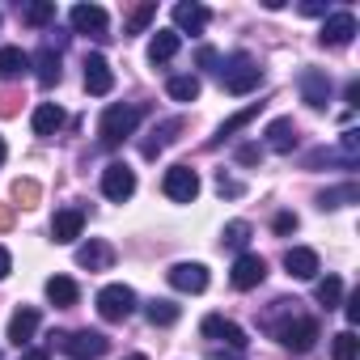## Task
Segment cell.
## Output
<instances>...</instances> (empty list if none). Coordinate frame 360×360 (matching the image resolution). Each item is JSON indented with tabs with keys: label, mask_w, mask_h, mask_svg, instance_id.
Listing matches in <instances>:
<instances>
[{
	"label": "cell",
	"mask_w": 360,
	"mask_h": 360,
	"mask_svg": "<svg viewBox=\"0 0 360 360\" xmlns=\"http://www.w3.org/2000/svg\"><path fill=\"white\" fill-rule=\"evenodd\" d=\"M140 119H144V106H106V115H102V123H98L102 144H106V148L123 144L127 136H136Z\"/></svg>",
	"instance_id": "obj_1"
},
{
	"label": "cell",
	"mask_w": 360,
	"mask_h": 360,
	"mask_svg": "<svg viewBox=\"0 0 360 360\" xmlns=\"http://www.w3.org/2000/svg\"><path fill=\"white\" fill-rule=\"evenodd\" d=\"M259 81H263V68H259L246 51H238V56H229V60L221 64V85H225L229 94H250V89H259Z\"/></svg>",
	"instance_id": "obj_2"
},
{
	"label": "cell",
	"mask_w": 360,
	"mask_h": 360,
	"mask_svg": "<svg viewBox=\"0 0 360 360\" xmlns=\"http://www.w3.org/2000/svg\"><path fill=\"white\" fill-rule=\"evenodd\" d=\"M56 339H60V347H64L72 360H98V356L110 352V339H106L102 330H64V335H56Z\"/></svg>",
	"instance_id": "obj_3"
},
{
	"label": "cell",
	"mask_w": 360,
	"mask_h": 360,
	"mask_svg": "<svg viewBox=\"0 0 360 360\" xmlns=\"http://www.w3.org/2000/svg\"><path fill=\"white\" fill-rule=\"evenodd\" d=\"M98 314H102L106 322L131 318V314H136V292H131L127 284H106V288L98 292Z\"/></svg>",
	"instance_id": "obj_4"
},
{
	"label": "cell",
	"mask_w": 360,
	"mask_h": 360,
	"mask_svg": "<svg viewBox=\"0 0 360 360\" xmlns=\"http://www.w3.org/2000/svg\"><path fill=\"white\" fill-rule=\"evenodd\" d=\"M161 191H165L174 204H191V200L200 195V174H195L191 165H169V169H165Z\"/></svg>",
	"instance_id": "obj_5"
},
{
	"label": "cell",
	"mask_w": 360,
	"mask_h": 360,
	"mask_svg": "<svg viewBox=\"0 0 360 360\" xmlns=\"http://www.w3.org/2000/svg\"><path fill=\"white\" fill-rule=\"evenodd\" d=\"M102 195H106V200H115V204H123V200H131V195H136V174H131V165L110 161V165L102 169Z\"/></svg>",
	"instance_id": "obj_6"
},
{
	"label": "cell",
	"mask_w": 360,
	"mask_h": 360,
	"mask_svg": "<svg viewBox=\"0 0 360 360\" xmlns=\"http://www.w3.org/2000/svg\"><path fill=\"white\" fill-rule=\"evenodd\" d=\"M200 330H204V339H212V343H225L229 352H242V347L250 343V339H246V330H242L238 322H229V318H221V314H208Z\"/></svg>",
	"instance_id": "obj_7"
},
{
	"label": "cell",
	"mask_w": 360,
	"mask_h": 360,
	"mask_svg": "<svg viewBox=\"0 0 360 360\" xmlns=\"http://www.w3.org/2000/svg\"><path fill=\"white\" fill-rule=\"evenodd\" d=\"M276 335H280V343H284L288 352H309V347L318 343V322H314V318H292V322H284Z\"/></svg>",
	"instance_id": "obj_8"
},
{
	"label": "cell",
	"mask_w": 360,
	"mask_h": 360,
	"mask_svg": "<svg viewBox=\"0 0 360 360\" xmlns=\"http://www.w3.org/2000/svg\"><path fill=\"white\" fill-rule=\"evenodd\" d=\"M68 18H72V30H77V34L106 39V26H110V18H106V9H102V5H77Z\"/></svg>",
	"instance_id": "obj_9"
},
{
	"label": "cell",
	"mask_w": 360,
	"mask_h": 360,
	"mask_svg": "<svg viewBox=\"0 0 360 360\" xmlns=\"http://www.w3.org/2000/svg\"><path fill=\"white\" fill-rule=\"evenodd\" d=\"M85 89L94 94V98H106L110 89H115V72H110V64H106V56H85Z\"/></svg>",
	"instance_id": "obj_10"
},
{
	"label": "cell",
	"mask_w": 360,
	"mask_h": 360,
	"mask_svg": "<svg viewBox=\"0 0 360 360\" xmlns=\"http://www.w3.org/2000/svg\"><path fill=\"white\" fill-rule=\"evenodd\" d=\"M263 276H267V259L263 255H238V263H233V288H259L263 284Z\"/></svg>",
	"instance_id": "obj_11"
},
{
	"label": "cell",
	"mask_w": 360,
	"mask_h": 360,
	"mask_svg": "<svg viewBox=\"0 0 360 360\" xmlns=\"http://www.w3.org/2000/svg\"><path fill=\"white\" fill-rule=\"evenodd\" d=\"M169 284L178 292H204L208 288V267L204 263H174L169 267Z\"/></svg>",
	"instance_id": "obj_12"
},
{
	"label": "cell",
	"mask_w": 360,
	"mask_h": 360,
	"mask_svg": "<svg viewBox=\"0 0 360 360\" xmlns=\"http://www.w3.org/2000/svg\"><path fill=\"white\" fill-rule=\"evenodd\" d=\"M352 39H356V18L352 13H330L326 26H322V34H318L322 47H347Z\"/></svg>",
	"instance_id": "obj_13"
},
{
	"label": "cell",
	"mask_w": 360,
	"mask_h": 360,
	"mask_svg": "<svg viewBox=\"0 0 360 360\" xmlns=\"http://www.w3.org/2000/svg\"><path fill=\"white\" fill-rule=\"evenodd\" d=\"M301 98H305V106L322 110V106L330 102V77H326L322 68H305V72H301Z\"/></svg>",
	"instance_id": "obj_14"
},
{
	"label": "cell",
	"mask_w": 360,
	"mask_h": 360,
	"mask_svg": "<svg viewBox=\"0 0 360 360\" xmlns=\"http://www.w3.org/2000/svg\"><path fill=\"white\" fill-rule=\"evenodd\" d=\"M284 271L292 280H314L322 271V263H318V255L309 246H292V250H284Z\"/></svg>",
	"instance_id": "obj_15"
},
{
	"label": "cell",
	"mask_w": 360,
	"mask_h": 360,
	"mask_svg": "<svg viewBox=\"0 0 360 360\" xmlns=\"http://www.w3.org/2000/svg\"><path fill=\"white\" fill-rule=\"evenodd\" d=\"M81 229H85V212H81V208H64V212H56V221H51V238H56L60 246L77 242Z\"/></svg>",
	"instance_id": "obj_16"
},
{
	"label": "cell",
	"mask_w": 360,
	"mask_h": 360,
	"mask_svg": "<svg viewBox=\"0 0 360 360\" xmlns=\"http://www.w3.org/2000/svg\"><path fill=\"white\" fill-rule=\"evenodd\" d=\"M77 263L89 267V271H106V267L115 263V246L102 242V238H94V242H85V246L77 250Z\"/></svg>",
	"instance_id": "obj_17"
},
{
	"label": "cell",
	"mask_w": 360,
	"mask_h": 360,
	"mask_svg": "<svg viewBox=\"0 0 360 360\" xmlns=\"http://www.w3.org/2000/svg\"><path fill=\"white\" fill-rule=\"evenodd\" d=\"M34 330H39V309H34V305H22V309L9 318V343L26 347V343L34 339Z\"/></svg>",
	"instance_id": "obj_18"
},
{
	"label": "cell",
	"mask_w": 360,
	"mask_h": 360,
	"mask_svg": "<svg viewBox=\"0 0 360 360\" xmlns=\"http://www.w3.org/2000/svg\"><path fill=\"white\" fill-rule=\"evenodd\" d=\"M34 136H56V131H64V123H68V115L56 106V102H39L34 106Z\"/></svg>",
	"instance_id": "obj_19"
},
{
	"label": "cell",
	"mask_w": 360,
	"mask_h": 360,
	"mask_svg": "<svg viewBox=\"0 0 360 360\" xmlns=\"http://www.w3.org/2000/svg\"><path fill=\"white\" fill-rule=\"evenodd\" d=\"M208 9L204 5H174V26H178V34H200L204 26H208Z\"/></svg>",
	"instance_id": "obj_20"
},
{
	"label": "cell",
	"mask_w": 360,
	"mask_h": 360,
	"mask_svg": "<svg viewBox=\"0 0 360 360\" xmlns=\"http://www.w3.org/2000/svg\"><path fill=\"white\" fill-rule=\"evenodd\" d=\"M178 47H183V34H178V30H157L153 43H148V60L153 64H169L178 56Z\"/></svg>",
	"instance_id": "obj_21"
},
{
	"label": "cell",
	"mask_w": 360,
	"mask_h": 360,
	"mask_svg": "<svg viewBox=\"0 0 360 360\" xmlns=\"http://www.w3.org/2000/svg\"><path fill=\"white\" fill-rule=\"evenodd\" d=\"M267 148L271 153H292L297 148V123L292 119H276L267 127Z\"/></svg>",
	"instance_id": "obj_22"
},
{
	"label": "cell",
	"mask_w": 360,
	"mask_h": 360,
	"mask_svg": "<svg viewBox=\"0 0 360 360\" xmlns=\"http://www.w3.org/2000/svg\"><path fill=\"white\" fill-rule=\"evenodd\" d=\"M77 297H81L77 280H68V276H51V280H47V301H51V305L68 309V305H77Z\"/></svg>",
	"instance_id": "obj_23"
},
{
	"label": "cell",
	"mask_w": 360,
	"mask_h": 360,
	"mask_svg": "<svg viewBox=\"0 0 360 360\" xmlns=\"http://www.w3.org/2000/svg\"><path fill=\"white\" fill-rule=\"evenodd\" d=\"M30 68V56L22 47H0V81H18Z\"/></svg>",
	"instance_id": "obj_24"
},
{
	"label": "cell",
	"mask_w": 360,
	"mask_h": 360,
	"mask_svg": "<svg viewBox=\"0 0 360 360\" xmlns=\"http://www.w3.org/2000/svg\"><path fill=\"white\" fill-rule=\"evenodd\" d=\"M30 68H34V77H39V85H56L60 81V51H51V47H43L34 60H30Z\"/></svg>",
	"instance_id": "obj_25"
},
{
	"label": "cell",
	"mask_w": 360,
	"mask_h": 360,
	"mask_svg": "<svg viewBox=\"0 0 360 360\" xmlns=\"http://www.w3.org/2000/svg\"><path fill=\"white\" fill-rule=\"evenodd\" d=\"M178 127H183V123H178V119H169V123L153 127V136H148V140L140 144V153H144V157H157V153H161V148H165V144L174 140V131H178Z\"/></svg>",
	"instance_id": "obj_26"
},
{
	"label": "cell",
	"mask_w": 360,
	"mask_h": 360,
	"mask_svg": "<svg viewBox=\"0 0 360 360\" xmlns=\"http://www.w3.org/2000/svg\"><path fill=\"white\" fill-rule=\"evenodd\" d=\"M178 314H183V309H178L174 301H148V305H144V318H148L153 326H174Z\"/></svg>",
	"instance_id": "obj_27"
},
{
	"label": "cell",
	"mask_w": 360,
	"mask_h": 360,
	"mask_svg": "<svg viewBox=\"0 0 360 360\" xmlns=\"http://www.w3.org/2000/svg\"><path fill=\"white\" fill-rule=\"evenodd\" d=\"M165 94H169L174 102H195V98H200V77H169Z\"/></svg>",
	"instance_id": "obj_28"
},
{
	"label": "cell",
	"mask_w": 360,
	"mask_h": 360,
	"mask_svg": "<svg viewBox=\"0 0 360 360\" xmlns=\"http://www.w3.org/2000/svg\"><path fill=\"white\" fill-rule=\"evenodd\" d=\"M360 200V187L347 183V187H335V191H322L318 195V208H343V204H356Z\"/></svg>",
	"instance_id": "obj_29"
},
{
	"label": "cell",
	"mask_w": 360,
	"mask_h": 360,
	"mask_svg": "<svg viewBox=\"0 0 360 360\" xmlns=\"http://www.w3.org/2000/svg\"><path fill=\"white\" fill-rule=\"evenodd\" d=\"M314 297H318V305H326V309H335V305L343 301V280H339V276H326V280H318V288H314Z\"/></svg>",
	"instance_id": "obj_30"
},
{
	"label": "cell",
	"mask_w": 360,
	"mask_h": 360,
	"mask_svg": "<svg viewBox=\"0 0 360 360\" xmlns=\"http://www.w3.org/2000/svg\"><path fill=\"white\" fill-rule=\"evenodd\" d=\"M330 356H335V360H356V356H360V339H356V330H339V335L330 339Z\"/></svg>",
	"instance_id": "obj_31"
},
{
	"label": "cell",
	"mask_w": 360,
	"mask_h": 360,
	"mask_svg": "<svg viewBox=\"0 0 360 360\" xmlns=\"http://www.w3.org/2000/svg\"><path fill=\"white\" fill-rule=\"evenodd\" d=\"M22 22H30V26H47V22H56V5H51V0H34V5L22 9Z\"/></svg>",
	"instance_id": "obj_32"
},
{
	"label": "cell",
	"mask_w": 360,
	"mask_h": 360,
	"mask_svg": "<svg viewBox=\"0 0 360 360\" xmlns=\"http://www.w3.org/2000/svg\"><path fill=\"white\" fill-rule=\"evenodd\" d=\"M13 200H18L22 208H34V204L43 200V187L34 183V178H18V183H13Z\"/></svg>",
	"instance_id": "obj_33"
},
{
	"label": "cell",
	"mask_w": 360,
	"mask_h": 360,
	"mask_svg": "<svg viewBox=\"0 0 360 360\" xmlns=\"http://www.w3.org/2000/svg\"><path fill=\"white\" fill-rule=\"evenodd\" d=\"M246 242H250V225H246V221H229V225H225V233H221V246L242 250Z\"/></svg>",
	"instance_id": "obj_34"
},
{
	"label": "cell",
	"mask_w": 360,
	"mask_h": 360,
	"mask_svg": "<svg viewBox=\"0 0 360 360\" xmlns=\"http://www.w3.org/2000/svg\"><path fill=\"white\" fill-rule=\"evenodd\" d=\"M259 106H263V102H250V106H246V110H238V115H233V119H225V127H221V131H217V140H225V136H233V131H238V127H246V123H250V119H255V115H259Z\"/></svg>",
	"instance_id": "obj_35"
},
{
	"label": "cell",
	"mask_w": 360,
	"mask_h": 360,
	"mask_svg": "<svg viewBox=\"0 0 360 360\" xmlns=\"http://www.w3.org/2000/svg\"><path fill=\"white\" fill-rule=\"evenodd\" d=\"M153 18H157V5H140V9H131V18H127V34H140Z\"/></svg>",
	"instance_id": "obj_36"
},
{
	"label": "cell",
	"mask_w": 360,
	"mask_h": 360,
	"mask_svg": "<svg viewBox=\"0 0 360 360\" xmlns=\"http://www.w3.org/2000/svg\"><path fill=\"white\" fill-rule=\"evenodd\" d=\"M238 161H242V165H259V161H263V148H259V144H242V148H238Z\"/></svg>",
	"instance_id": "obj_37"
},
{
	"label": "cell",
	"mask_w": 360,
	"mask_h": 360,
	"mask_svg": "<svg viewBox=\"0 0 360 360\" xmlns=\"http://www.w3.org/2000/svg\"><path fill=\"white\" fill-rule=\"evenodd\" d=\"M343 314H347V330H352V326L360 322V292H352V297H347V305H343Z\"/></svg>",
	"instance_id": "obj_38"
},
{
	"label": "cell",
	"mask_w": 360,
	"mask_h": 360,
	"mask_svg": "<svg viewBox=\"0 0 360 360\" xmlns=\"http://www.w3.org/2000/svg\"><path fill=\"white\" fill-rule=\"evenodd\" d=\"M217 191H221V195H242V183L225 178V169H221V174H217Z\"/></svg>",
	"instance_id": "obj_39"
},
{
	"label": "cell",
	"mask_w": 360,
	"mask_h": 360,
	"mask_svg": "<svg viewBox=\"0 0 360 360\" xmlns=\"http://www.w3.org/2000/svg\"><path fill=\"white\" fill-rule=\"evenodd\" d=\"M18 102H22L18 94H0V115H5V119H9V115H18Z\"/></svg>",
	"instance_id": "obj_40"
},
{
	"label": "cell",
	"mask_w": 360,
	"mask_h": 360,
	"mask_svg": "<svg viewBox=\"0 0 360 360\" xmlns=\"http://www.w3.org/2000/svg\"><path fill=\"white\" fill-rule=\"evenodd\" d=\"M292 229H297V217L292 212H280L276 217V233H292Z\"/></svg>",
	"instance_id": "obj_41"
},
{
	"label": "cell",
	"mask_w": 360,
	"mask_h": 360,
	"mask_svg": "<svg viewBox=\"0 0 360 360\" xmlns=\"http://www.w3.org/2000/svg\"><path fill=\"white\" fill-rule=\"evenodd\" d=\"M13 229V204H0V233Z\"/></svg>",
	"instance_id": "obj_42"
},
{
	"label": "cell",
	"mask_w": 360,
	"mask_h": 360,
	"mask_svg": "<svg viewBox=\"0 0 360 360\" xmlns=\"http://www.w3.org/2000/svg\"><path fill=\"white\" fill-rule=\"evenodd\" d=\"M301 13H305V18H322V13H326V5H318V0H305Z\"/></svg>",
	"instance_id": "obj_43"
},
{
	"label": "cell",
	"mask_w": 360,
	"mask_h": 360,
	"mask_svg": "<svg viewBox=\"0 0 360 360\" xmlns=\"http://www.w3.org/2000/svg\"><path fill=\"white\" fill-rule=\"evenodd\" d=\"M9 271H13V255H9V250H5V246H0V280H5V276H9Z\"/></svg>",
	"instance_id": "obj_44"
},
{
	"label": "cell",
	"mask_w": 360,
	"mask_h": 360,
	"mask_svg": "<svg viewBox=\"0 0 360 360\" xmlns=\"http://www.w3.org/2000/svg\"><path fill=\"white\" fill-rule=\"evenodd\" d=\"M200 64H204V68H212V64H217V51H212V47H204V51H200Z\"/></svg>",
	"instance_id": "obj_45"
},
{
	"label": "cell",
	"mask_w": 360,
	"mask_h": 360,
	"mask_svg": "<svg viewBox=\"0 0 360 360\" xmlns=\"http://www.w3.org/2000/svg\"><path fill=\"white\" fill-rule=\"evenodd\" d=\"M347 106H360V85H356V81L347 85Z\"/></svg>",
	"instance_id": "obj_46"
},
{
	"label": "cell",
	"mask_w": 360,
	"mask_h": 360,
	"mask_svg": "<svg viewBox=\"0 0 360 360\" xmlns=\"http://www.w3.org/2000/svg\"><path fill=\"white\" fill-rule=\"evenodd\" d=\"M22 360H51V356H47V347H30V352H26Z\"/></svg>",
	"instance_id": "obj_47"
},
{
	"label": "cell",
	"mask_w": 360,
	"mask_h": 360,
	"mask_svg": "<svg viewBox=\"0 0 360 360\" xmlns=\"http://www.w3.org/2000/svg\"><path fill=\"white\" fill-rule=\"evenodd\" d=\"M212 360H238V352H212Z\"/></svg>",
	"instance_id": "obj_48"
},
{
	"label": "cell",
	"mask_w": 360,
	"mask_h": 360,
	"mask_svg": "<svg viewBox=\"0 0 360 360\" xmlns=\"http://www.w3.org/2000/svg\"><path fill=\"white\" fill-rule=\"evenodd\" d=\"M5 153H9V148H5V140H0V161H5Z\"/></svg>",
	"instance_id": "obj_49"
},
{
	"label": "cell",
	"mask_w": 360,
	"mask_h": 360,
	"mask_svg": "<svg viewBox=\"0 0 360 360\" xmlns=\"http://www.w3.org/2000/svg\"><path fill=\"white\" fill-rule=\"evenodd\" d=\"M127 360H144V356H140V352H136V356H127Z\"/></svg>",
	"instance_id": "obj_50"
}]
</instances>
